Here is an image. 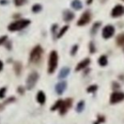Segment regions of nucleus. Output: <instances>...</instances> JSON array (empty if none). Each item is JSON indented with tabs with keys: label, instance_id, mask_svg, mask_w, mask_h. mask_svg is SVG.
<instances>
[{
	"label": "nucleus",
	"instance_id": "obj_33",
	"mask_svg": "<svg viewBox=\"0 0 124 124\" xmlns=\"http://www.w3.org/2000/svg\"><path fill=\"white\" fill-rule=\"evenodd\" d=\"M112 85H113V87H112V88H113V89H118V88H120V85H119V83H116V82H114V83H112Z\"/></svg>",
	"mask_w": 124,
	"mask_h": 124
},
{
	"label": "nucleus",
	"instance_id": "obj_2",
	"mask_svg": "<svg viewBox=\"0 0 124 124\" xmlns=\"http://www.w3.org/2000/svg\"><path fill=\"white\" fill-rule=\"evenodd\" d=\"M31 24V21L30 20L26 19H21L19 21H14V22L10 23L8 26V29L10 31H20V30H22L24 28H26V26H28Z\"/></svg>",
	"mask_w": 124,
	"mask_h": 124
},
{
	"label": "nucleus",
	"instance_id": "obj_17",
	"mask_svg": "<svg viewBox=\"0 0 124 124\" xmlns=\"http://www.w3.org/2000/svg\"><path fill=\"white\" fill-rule=\"evenodd\" d=\"M14 70H15V72L17 76H19L20 74L21 73V71H22V65H21V62L17 61V62H15L14 64Z\"/></svg>",
	"mask_w": 124,
	"mask_h": 124
},
{
	"label": "nucleus",
	"instance_id": "obj_18",
	"mask_svg": "<svg viewBox=\"0 0 124 124\" xmlns=\"http://www.w3.org/2000/svg\"><path fill=\"white\" fill-rule=\"evenodd\" d=\"M99 64L101 66H107V64H108V59H107L106 55L103 54L100 57V59H99Z\"/></svg>",
	"mask_w": 124,
	"mask_h": 124
},
{
	"label": "nucleus",
	"instance_id": "obj_35",
	"mask_svg": "<svg viewBox=\"0 0 124 124\" xmlns=\"http://www.w3.org/2000/svg\"><path fill=\"white\" fill-rule=\"evenodd\" d=\"M11 44H12V43H11V42L10 41H8V43H7V45H6V48H8V49H11Z\"/></svg>",
	"mask_w": 124,
	"mask_h": 124
},
{
	"label": "nucleus",
	"instance_id": "obj_36",
	"mask_svg": "<svg viewBox=\"0 0 124 124\" xmlns=\"http://www.w3.org/2000/svg\"><path fill=\"white\" fill-rule=\"evenodd\" d=\"M3 68H4V63H3L2 60H0V71H2Z\"/></svg>",
	"mask_w": 124,
	"mask_h": 124
},
{
	"label": "nucleus",
	"instance_id": "obj_32",
	"mask_svg": "<svg viewBox=\"0 0 124 124\" xmlns=\"http://www.w3.org/2000/svg\"><path fill=\"white\" fill-rule=\"evenodd\" d=\"M57 28H58V25L57 24H54L53 26H52V33H53L54 38V33H55V31H56Z\"/></svg>",
	"mask_w": 124,
	"mask_h": 124
},
{
	"label": "nucleus",
	"instance_id": "obj_39",
	"mask_svg": "<svg viewBox=\"0 0 124 124\" xmlns=\"http://www.w3.org/2000/svg\"><path fill=\"white\" fill-rule=\"evenodd\" d=\"M4 108V104H2V105L0 104V110H2Z\"/></svg>",
	"mask_w": 124,
	"mask_h": 124
},
{
	"label": "nucleus",
	"instance_id": "obj_22",
	"mask_svg": "<svg viewBox=\"0 0 124 124\" xmlns=\"http://www.w3.org/2000/svg\"><path fill=\"white\" fill-rule=\"evenodd\" d=\"M31 9H32V12L33 13H39L40 11H41L42 9H43V7H42L41 4H34V5L32 6Z\"/></svg>",
	"mask_w": 124,
	"mask_h": 124
},
{
	"label": "nucleus",
	"instance_id": "obj_10",
	"mask_svg": "<svg viewBox=\"0 0 124 124\" xmlns=\"http://www.w3.org/2000/svg\"><path fill=\"white\" fill-rule=\"evenodd\" d=\"M66 87H67L66 82H65V81L60 82V83H57V84L55 85V88H54L55 92H56L59 95L62 94V93L65 92V90L66 89Z\"/></svg>",
	"mask_w": 124,
	"mask_h": 124
},
{
	"label": "nucleus",
	"instance_id": "obj_23",
	"mask_svg": "<svg viewBox=\"0 0 124 124\" xmlns=\"http://www.w3.org/2000/svg\"><path fill=\"white\" fill-rule=\"evenodd\" d=\"M62 101H63L62 100H57V101L53 105V106L51 107V110H58V109H60V105H61V104H62Z\"/></svg>",
	"mask_w": 124,
	"mask_h": 124
},
{
	"label": "nucleus",
	"instance_id": "obj_29",
	"mask_svg": "<svg viewBox=\"0 0 124 124\" xmlns=\"http://www.w3.org/2000/svg\"><path fill=\"white\" fill-rule=\"evenodd\" d=\"M8 40V37L7 36H3L0 37V45H3L6 43V41Z\"/></svg>",
	"mask_w": 124,
	"mask_h": 124
},
{
	"label": "nucleus",
	"instance_id": "obj_27",
	"mask_svg": "<svg viewBox=\"0 0 124 124\" xmlns=\"http://www.w3.org/2000/svg\"><path fill=\"white\" fill-rule=\"evenodd\" d=\"M78 44L73 45V47L71 49V54L72 55V56H74V55L77 54V52H78Z\"/></svg>",
	"mask_w": 124,
	"mask_h": 124
},
{
	"label": "nucleus",
	"instance_id": "obj_30",
	"mask_svg": "<svg viewBox=\"0 0 124 124\" xmlns=\"http://www.w3.org/2000/svg\"><path fill=\"white\" fill-rule=\"evenodd\" d=\"M15 100H16V98L15 97H9V99H8L7 100H5V101L4 102V105H7V104H9V103H12V102H14Z\"/></svg>",
	"mask_w": 124,
	"mask_h": 124
},
{
	"label": "nucleus",
	"instance_id": "obj_11",
	"mask_svg": "<svg viewBox=\"0 0 124 124\" xmlns=\"http://www.w3.org/2000/svg\"><path fill=\"white\" fill-rule=\"evenodd\" d=\"M90 62H91V60H90V59H88V58H86L83 60H82L81 62L78 63V66H76V69H75L76 71H82V70L85 69L87 66H89Z\"/></svg>",
	"mask_w": 124,
	"mask_h": 124
},
{
	"label": "nucleus",
	"instance_id": "obj_13",
	"mask_svg": "<svg viewBox=\"0 0 124 124\" xmlns=\"http://www.w3.org/2000/svg\"><path fill=\"white\" fill-rule=\"evenodd\" d=\"M70 71H71V70H70L69 67H63L60 70V73H59V78H60V79H64V78H66V77L69 75Z\"/></svg>",
	"mask_w": 124,
	"mask_h": 124
},
{
	"label": "nucleus",
	"instance_id": "obj_40",
	"mask_svg": "<svg viewBox=\"0 0 124 124\" xmlns=\"http://www.w3.org/2000/svg\"><path fill=\"white\" fill-rule=\"evenodd\" d=\"M122 1H124V0H122Z\"/></svg>",
	"mask_w": 124,
	"mask_h": 124
},
{
	"label": "nucleus",
	"instance_id": "obj_12",
	"mask_svg": "<svg viewBox=\"0 0 124 124\" xmlns=\"http://www.w3.org/2000/svg\"><path fill=\"white\" fill-rule=\"evenodd\" d=\"M75 18V15L72 11L71 10H65L63 12V20H64L66 22H69L71 21Z\"/></svg>",
	"mask_w": 124,
	"mask_h": 124
},
{
	"label": "nucleus",
	"instance_id": "obj_21",
	"mask_svg": "<svg viewBox=\"0 0 124 124\" xmlns=\"http://www.w3.org/2000/svg\"><path fill=\"white\" fill-rule=\"evenodd\" d=\"M69 29V26L68 25H66V26H63V27L61 28V29L60 30V31H59L58 35H57V38H60L63 35L65 34V33L67 31V30Z\"/></svg>",
	"mask_w": 124,
	"mask_h": 124
},
{
	"label": "nucleus",
	"instance_id": "obj_38",
	"mask_svg": "<svg viewBox=\"0 0 124 124\" xmlns=\"http://www.w3.org/2000/svg\"><path fill=\"white\" fill-rule=\"evenodd\" d=\"M92 3H93V0H87V4H88V5L91 4Z\"/></svg>",
	"mask_w": 124,
	"mask_h": 124
},
{
	"label": "nucleus",
	"instance_id": "obj_9",
	"mask_svg": "<svg viewBox=\"0 0 124 124\" xmlns=\"http://www.w3.org/2000/svg\"><path fill=\"white\" fill-rule=\"evenodd\" d=\"M123 14H124V7L121 5V4L116 5L111 11V16L114 18L120 17V16H122Z\"/></svg>",
	"mask_w": 124,
	"mask_h": 124
},
{
	"label": "nucleus",
	"instance_id": "obj_24",
	"mask_svg": "<svg viewBox=\"0 0 124 124\" xmlns=\"http://www.w3.org/2000/svg\"><path fill=\"white\" fill-rule=\"evenodd\" d=\"M26 3H27V0H14V4H16V6H17V7L24 5Z\"/></svg>",
	"mask_w": 124,
	"mask_h": 124
},
{
	"label": "nucleus",
	"instance_id": "obj_14",
	"mask_svg": "<svg viewBox=\"0 0 124 124\" xmlns=\"http://www.w3.org/2000/svg\"><path fill=\"white\" fill-rule=\"evenodd\" d=\"M37 100L40 105H43L46 101V96L43 91H39L37 94Z\"/></svg>",
	"mask_w": 124,
	"mask_h": 124
},
{
	"label": "nucleus",
	"instance_id": "obj_1",
	"mask_svg": "<svg viewBox=\"0 0 124 124\" xmlns=\"http://www.w3.org/2000/svg\"><path fill=\"white\" fill-rule=\"evenodd\" d=\"M43 49L40 45H37L32 48L30 54V61L33 64H38L41 61L43 57Z\"/></svg>",
	"mask_w": 124,
	"mask_h": 124
},
{
	"label": "nucleus",
	"instance_id": "obj_28",
	"mask_svg": "<svg viewBox=\"0 0 124 124\" xmlns=\"http://www.w3.org/2000/svg\"><path fill=\"white\" fill-rule=\"evenodd\" d=\"M6 90H7V88H0V99H4V97H5Z\"/></svg>",
	"mask_w": 124,
	"mask_h": 124
},
{
	"label": "nucleus",
	"instance_id": "obj_8",
	"mask_svg": "<svg viewBox=\"0 0 124 124\" xmlns=\"http://www.w3.org/2000/svg\"><path fill=\"white\" fill-rule=\"evenodd\" d=\"M122 100H124V93L122 92H114L111 93L110 98V104H116L119 102H122Z\"/></svg>",
	"mask_w": 124,
	"mask_h": 124
},
{
	"label": "nucleus",
	"instance_id": "obj_20",
	"mask_svg": "<svg viewBox=\"0 0 124 124\" xmlns=\"http://www.w3.org/2000/svg\"><path fill=\"white\" fill-rule=\"evenodd\" d=\"M100 26H101V22H100V21H98V22H95L94 24L93 25V26H92L91 34L94 35L95 33H97V31H98L99 28L100 27Z\"/></svg>",
	"mask_w": 124,
	"mask_h": 124
},
{
	"label": "nucleus",
	"instance_id": "obj_25",
	"mask_svg": "<svg viewBox=\"0 0 124 124\" xmlns=\"http://www.w3.org/2000/svg\"><path fill=\"white\" fill-rule=\"evenodd\" d=\"M98 89V86L97 85H91L87 88V92L88 93H94L96 90Z\"/></svg>",
	"mask_w": 124,
	"mask_h": 124
},
{
	"label": "nucleus",
	"instance_id": "obj_3",
	"mask_svg": "<svg viewBox=\"0 0 124 124\" xmlns=\"http://www.w3.org/2000/svg\"><path fill=\"white\" fill-rule=\"evenodd\" d=\"M58 54L55 50L51 51L48 57V72L52 74L56 70L57 66H58Z\"/></svg>",
	"mask_w": 124,
	"mask_h": 124
},
{
	"label": "nucleus",
	"instance_id": "obj_6",
	"mask_svg": "<svg viewBox=\"0 0 124 124\" xmlns=\"http://www.w3.org/2000/svg\"><path fill=\"white\" fill-rule=\"evenodd\" d=\"M71 105H72V99H66L65 100L62 101V104L60 107V115H65L69 109H71Z\"/></svg>",
	"mask_w": 124,
	"mask_h": 124
},
{
	"label": "nucleus",
	"instance_id": "obj_5",
	"mask_svg": "<svg viewBox=\"0 0 124 124\" xmlns=\"http://www.w3.org/2000/svg\"><path fill=\"white\" fill-rule=\"evenodd\" d=\"M91 18H92L91 13L88 10L85 11V12L80 16L79 20H78V26H83L87 25L88 23H89L90 21H91Z\"/></svg>",
	"mask_w": 124,
	"mask_h": 124
},
{
	"label": "nucleus",
	"instance_id": "obj_37",
	"mask_svg": "<svg viewBox=\"0 0 124 124\" xmlns=\"http://www.w3.org/2000/svg\"><path fill=\"white\" fill-rule=\"evenodd\" d=\"M8 1H5V0H1V1H0V4H8Z\"/></svg>",
	"mask_w": 124,
	"mask_h": 124
},
{
	"label": "nucleus",
	"instance_id": "obj_19",
	"mask_svg": "<svg viewBox=\"0 0 124 124\" xmlns=\"http://www.w3.org/2000/svg\"><path fill=\"white\" fill-rule=\"evenodd\" d=\"M84 106H85V102L83 101V100L79 101L78 103V105H77V106H76L77 112H78V113H81V112L84 110Z\"/></svg>",
	"mask_w": 124,
	"mask_h": 124
},
{
	"label": "nucleus",
	"instance_id": "obj_31",
	"mask_svg": "<svg viewBox=\"0 0 124 124\" xmlns=\"http://www.w3.org/2000/svg\"><path fill=\"white\" fill-rule=\"evenodd\" d=\"M104 122H105V117L102 116H98V121H97L96 122H94L93 124H100V123Z\"/></svg>",
	"mask_w": 124,
	"mask_h": 124
},
{
	"label": "nucleus",
	"instance_id": "obj_4",
	"mask_svg": "<svg viewBox=\"0 0 124 124\" xmlns=\"http://www.w3.org/2000/svg\"><path fill=\"white\" fill-rule=\"evenodd\" d=\"M38 78H39V75L36 71H33L31 72L29 76L27 77V79H26V88L28 90H31L35 87L36 83H38Z\"/></svg>",
	"mask_w": 124,
	"mask_h": 124
},
{
	"label": "nucleus",
	"instance_id": "obj_16",
	"mask_svg": "<svg viewBox=\"0 0 124 124\" xmlns=\"http://www.w3.org/2000/svg\"><path fill=\"white\" fill-rule=\"evenodd\" d=\"M116 43L119 47L124 46V33H120L117 35L116 38Z\"/></svg>",
	"mask_w": 124,
	"mask_h": 124
},
{
	"label": "nucleus",
	"instance_id": "obj_34",
	"mask_svg": "<svg viewBox=\"0 0 124 124\" xmlns=\"http://www.w3.org/2000/svg\"><path fill=\"white\" fill-rule=\"evenodd\" d=\"M18 93H21V94H23V93H25V88H23V87L20 86L19 88H18Z\"/></svg>",
	"mask_w": 124,
	"mask_h": 124
},
{
	"label": "nucleus",
	"instance_id": "obj_26",
	"mask_svg": "<svg viewBox=\"0 0 124 124\" xmlns=\"http://www.w3.org/2000/svg\"><path fill=\"white\" fill-rule=\"evenodd\" d=\"M88 48H89V52L91 54L95 53V51H96V48H95V45H94V43H93V42H90L89 45H88Z\"/></svg>",
	"mask_w": 124,
	"mask_h": 124
},
{
	"label": "nucleus",
	"instance_id": "obj_7",
	"mask_svg": "<svg viewBox=\"0 0 124 124\" xmlns=\"http://www.w3.org/2000/svg\"><path fill=\"white\" fill-rule=\"evenodd\" d=\"M115 34V27L112 25H107L103 28L102 31V37L105 39H109Z\"/></svg>",
	"mask_w": 124,
	"mask_h": 124
},
{
	"label": "nucleus",
	"instance_id": "obj_15",
	"mask_svg": "<svg viewBox=\"0 0 124 124\" xmlns=\"http://www.w3.org/2000/svg\"><path fill=\"white\" fill-rule=\"evenodd\" d=\"M71 7L75 10H80V9H83V4L80 0H73L71 2Z\"/></svg>",
	"mask_w": 124,
	"mask_h": 124
}]
</instances>
